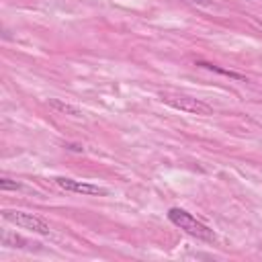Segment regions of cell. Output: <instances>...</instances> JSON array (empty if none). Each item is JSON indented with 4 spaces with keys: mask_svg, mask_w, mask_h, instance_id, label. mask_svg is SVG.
Instances as JSON below:
<instances>
[{
    "mask_svg": "<svg viewBox=\"0 0 262 262\" xmlns=\"http://www.w3.org/2000/svg\"><path fill=\"white\" fill-rule=\"evenodd\" d=\"M168 219H170L176 227H180L184 233H188V235H192V237H196V239H201V242H207V244L217 242V235H215V231H213L209 225H205V223L199 221L192 213H188V211H184V209H180V207H172V209L168 211Z\"/></svg>",
    "mask_w": 262,
    "mask_h": 262,
    "instance_id": "1",
    "label": "cell"
},
{
    "mask_svg": "<svg viewBox=\"0 0 262 262\" xmlns=\"http://www.w3.org/2000/svg\"><path fill=\"white\" fill-rule=\"evenodd\" d=\"M160 100L172 108H178L182 113H190V115H203V117H209L213 115V106L207 104L205 100L201 98H194V96H188V94H182V92H160Z\"/></svg>",
    "mask_w": 262,
    "mask_h": 262,
    "instance_id": "2",
    "label": "cell"
},
{
    "mask_svg": "<svg viewBox=\"0 0 262 262\" xmlns=\"http://www.w3.org/2000/svg\"><path fill=\"white\" fill-rule=\"evenodd\" d=\"M2 219L16 225V227H23V229H29L33 233H39V235H49V225L45 223V219H41L39 215H33V213H27V211H16V209H4L2 211Z\"/></svg>",
    "mask_w": 262,
    "mask_h": 262,
    "instance_id": "3",
    "label": "cell"
},
{
    "mask_svg": "<svg viewBox=\"0 0 262 262\" xmlns=\"http://www.w3.org/2000/svg\"><path fill=\"white\" fill-rule=\"evenodd\" d=\"M55 184L59 188H63L66 192H76V194H86V196H104L108 190L92 184V182H84V180H74V178H66V176H57L53 178Z\"/></svg>",
    "mask_w": 262,
    "mask_h": 262,
    "instance_id": "4",
    "label": "cell"
},
{
    "mask_svg": "<svg viewBox=\"0 0 262 262\" xmlns=\"http://www.w3.org/2000/svg\"><path fill=\"white\" fill-rule=\"evenodd\" d=\"M196 66H201V68H207V70H213V72H219V74H223V76H229V78H235V80H246L242 74H235V72H231V70H223V68H217V66H213V63H207V61H196Z\"/></svg>",
    "mask_w": 262,
    "mask_h": 262,
    "instance_id": "5",
    "label": "cell"
},
{
    "mask_svg": "<svg viewBox=\"0 0 262 262\" xmlns=\"http://www.w3.org/2000/svg\"><path fill=\"white\" fill-rule=\"evenodd\" d=\"M49 104L53 106V108H57L59 113H70V115H74V117H82V113L78 111V108H74V106H70V104H63V102H59V100H49Z\"/></svg>",
    "mask_w": 262,
    "mask_h": 262,
    "instance_id": "6",
    "label": "cell"
},
{
    "mask_svg": "<svg viewBox=\"0 0 262 262\" xmlns=\"http://www.w3.org/2000/svg\"><path fill=\"white\" fill-rule=\"evenodd\" d=\"M0 188H2V190H20V188H23V184H20V182H16V180H12V178L2 176V178H0Z\"/></svg>",
    "mask_w": 262,
    "mask_h": 262,
    "instance_id": "7",
    "label": "cell"
}]
</instances>
